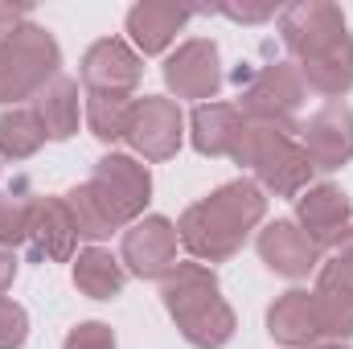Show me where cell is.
<instances>
[{
	"label": "cell",
	"mask_w": 353,
	"mask_h": 349,
	"mask_svg": "<svg viewBox=\"0 0 353 349\" xmlns=\"http://www.w3.org/2000/svg\"><path fill=\"white\" fill-rule=\"evenodd\" d=\"M279 37L296 54V70L304 87L329 99L353 87V37L345 12L329 0H300L279 12Z\"/></svg>",
	"instance_id": "cell-1"
},
{
	"label": "cell",
	"mask_w": 353,
	"mask_h": 349,
	"mask_svg": "<svg viewBox=\"0 0 353 349\" xmlns=\"http://www.w3.org/2000/svg\"><path fill=\"white\" fill-rule=\"evenodd\" d=\"M267 197L255 181H230L222 189H214L205 201L189 206L176 222V239L185 243V251L201 263H222L239 255V247L247 243V235L263 222Z\"/></svg>",
	"instance_id": "cell-2"
},
{
	"label": "cell",
	"mask_w": 353,
	"mask_h": 349,
	"mask_svg": "<svg viewBox=\"0 0 353 349\" xmlns=\"http://www.w3.org/2000/svg\"><path fill=\"white\" fill-rule=\"evenodd\" d=\"M165 308L176 321L181 337L193 349H222L234 337V312L222 300V288L210 267L201 263H176L161 279Z\"/></svg>",
	"instance_id": "cell-3"
},
{
	"label": "cell",
	"mask_w": 353,
	"mask_h": 349,
	"mask_svg": "<svg viewBox=\"0 0 353 349\" xmlns=\"http://www.w3.org/2000/svg\"><path fill=\"white\" fill-rule=\"evenodd\" d=\"M239 165H247L259 177V185L271 189L275 197H300L308 177H312V161L308 152L279 128H263V123H247L234 152Z\"/></svg>",
	"instance_id": "cell-4"
},
{
	"label": "cell",
	"mask_w": 353,
	"mask_h": 349,
	"mask_svg": "<svg viewBox=\"0 0 353 349\" xmlns=\"http://www.w3.org/2000/svg\"><path fill=\"white\" fill-rule=\"evenodd\" d=\"M58 66H62V50H58L54 33L25 21L0 46V103L37 99L58 79Z\"/></svg>",
	"instance_id": "cell-5"
},
{
	"label": "cell",
	"mask_w": 353,
	"mask_h": 349,
	"mask_svg": "<svg viewBox=\"0 0 353 349\" xmlns=\"http://www.w3.org/2000/svg\"><path fill=\"white\" fill-rule=\"evenodd\" d=\"M304 94H308V87L292 62H271L247 83L239 111L251 115V123L296 132V111L304 107Z\"/></svg>",
	"instance_id": "cell-6"
},
{
	"label": "cell",
	"mask_w": 353,
	"mask_h": 349,
	"mask_svg": "<svg viewBox=\"0 0 353 349\" xmlns=\"http://www.w3.org/2000/svg\"><path fill=\"white\" fill-rule=\"evenodd\" d=\"M181 136H185V119H181V107L173 99L144 94V99L132 103V119H128V136L123 140L144 161H169L181 148Z\"/></svg>",
	"instance_id": "cell-7"
},
{
	"label": "cell",
	"mask_w": 353,
	"mask_h": 349,
	"mask_svg": "<svg viewBox=\"0 0 353 349\" xmlns=\"http://www.w3.org/2000/svg\"><path fill=\"white\" fill-rule=\"evenodd\" d=\"M176 226L169 218H140L123 230V259L132 275L140 279H165L176 267Z\"/></svg>",
	"instance_id": "cell-8"
},
{
	"label": "cell",
	"mask_w": 353,
	"mask_h": 349,
	"mask_svg": "<svg viewBox=\"0 0 353 349\" xmlns=\"http://www.w3.org/2000/svg\"><path fill=\"white\" fill-rule=\"evenodd\" d=\"M165 83L176 99H214L222 87V58L210 37H193L176 46L165 62Z\"/></svg>",
	"instance_id": "cell-9"
},
{
	"label": "cell",
	"mask_w": 353,
	"mask_h": 349,
	"mask_svg": "<svg viewBox=\"0 0 353 349\" xmlns=\"http://www.w3.org/2000/svg\"><path fill=\"white\" fill-rule=\"evenodd\" d=\"M300 132H304V144L300 148L308 152L312 169L333 173V169H341V165L353 161V111L345 103L321 107Z\"/></svg>",
	"instance_id": "cell-10"
},
{
	"label": "cell",
	"mask_w": 353,
	"mask_h": 349,
	"mask_svg": "<svg viewBox=\"0 0 353 349\" xmlns=\"http://www.w3.org/2000/svg\"><path fill=\"white\" fill-rule=\"evenodd\" d=\"M350 218H353V201L337 185H312V189H304L296 197V226L321 251L341 243V235L350 230Z\"/></svg>",
	"instance_id": "cell-11"
},
{
	"label": "cell",
	"mask_w": 353,
	"mask_h": 349,
	"mask_svg": "<svg viewBox=\"0 0 353 349\" xmlns=\"http://www.w3.org/2000/svg\"><path fill=\"white\" fill-rule=\"evenodd\" d=\"M312 304H316L321 337L350 341L353 337V259L350 255H337V259H329L321 267Z\"/></svg>",
	"instance_id": "cell-12"
},
{
	"label": "cell",
	"mask_w": 353,
	"mask_h": 349,
	"mask_svg": "<svg viewBox=\"0 0 353 349\" xmlns=\"http://www.w3.org/2000/svg\"><path fill=\"white\" fill-rule=\"evenodd\" d=\"M140 74H144L140 54L119 37H103L83 54V83L94 94H132Z\"/></svg>",
	"instance_id": "cell-13"
},
{
	"label": "cell",
	"mask_w": 353,
	"mask_h": 349,
	"mask_svg": "<svg viewBox=\"0 0 353 349\" xmlns=\"http://www.w3.org/2000/svg\"><path fill=\"white\" fill-rule=\"evenodd\" d=\"M90 181L115 201V210L123 214V222H136L144 214V206L152 201V177H148V169L140 161H132V157H119V152L103 157L94 165Z\"/></svg>",
	"instance_id": "cell-14"
},
{
	"label": "cell",
	"mask_w": 353,
	"mask_h": 349,
	"mask_svg": "<svg viewBox=\"0 0 353 349\" xmlns=\"http://www.w3.org/2000/svg\"><path fill=\"white\" fill-rule=\"evenodd\" d=\"M79 230L70 218L66 197H33L29 201V247L37 259L50 263H66L74 255Z\"/></svg>",
	"instance_id": "cell-15"
},
{
	"label": "cell",
	"mask_w": 353,
	"mask_h": 349,
	"mask_svg": "<svg viewBox=\"0 0 353 349\" xmlns=\"http://www.w3.org/2000/svg\"><path fill=\"white\" fill-rule=\"evenodd\" d=\"M259 255L275 275H288V279H304L308 271H316L321 263V247L288 218L271 222L259 230Z\"/></svg>",
	"instance_id": "cell-16"
},
{
	"label": "cell",
	"mask_w": 353,
	"mask_h": 349,
	"mask_svg": "<svg viewBox=\"0 0 353 349\" xmlns=\"http://www.w3.org/2000/svg\"><path fill=\"white\" fill-rule=\"evenodd\" d=\"M267 333L279 346H296V349H312L321 341V321H316V304L312 292H283L271 308H267Z\"/></svg>",
	"instance_id": "cell-17"
},
{
	"label": "cell",
	"mask_w": 353,
	"mask_h": 349,
	"mask_svg": "<svg viewBox=\"0 0 353 349\" xmlns=\"http://www.w3.org/2000/svg\"><path fill=\"white\" fill-rule=\"evenodd\" d=\"M193 17V8L173 4V0H144L128 12V33L136 41L140 54H161L176 33L185 29V21Z\"/></svg>",
	"instance_id": "cell-18"
},
{
	"label": "cell",
	"mask_w": 353,
	"mask_h": 349,
	"mask_svg": "<svg viewBox=\"0 0 353 349\" xmlns=\"http://www.w3.org/2000/svg\"><path fill=\"white\" fill-rule=\"evenodd\" d=\"M243 128H247V119L234 103H201L189 119V136L201 157H230Z\"/></svg>",
	"instance_id": "cell-19"
},
{
	"label": "cell",
	"mask_w": 353,
	"mask_h": 349,
	"mask_svg": "<svg viewBox=\"0 0 353 349\" xmlns=\"http://www.w3.org/2000/svg\"><path fill=\"white\" fill-rule=\"evenodd\" d=\"M66 206H70V218H74V230H79V239H107L111 230H123L128 222H123V214L115 210V201L94 185H79V189H70L66 193Z\"/></svg>",
	"instance_id": "cell-20"
},
{
	"label": "cell",
	"mask_w": 353,
	"mask_h": 349,
	"mask_svg": "<svg viewBox=\"0 0 353 349\" xmlns=\"http://www.w3.org/2000/svg\"><path fill=\"white\" fill-rule=\"evenodd\" d=\"M74 283H79V292L90 296V300H115L123 292V283H128V271H123V263L115 259L111 251L87 247L74 259Z\"/></svg>",
	"instance_id": "cell-21"
},
{
	"label": "cell",
	"mask_w": 353,
	"mask_h": 349,
	"mask_svg": "<svg viewBox=\"0 0 353 349\" xmlns=\"http://www.w3.org/2000/svg\"><path fill=\"white\" fill-rule=\"evenodd\" d=\"M37 119L50 140H70L79 132V83L74 79H54L37 94Z\"/></svg>",
	"instance_id": "cell-22"
},
{
	"label": "cell",
	"mask_w": 353,
	"mask_h": 349,
	"mask_svg": "<svg viewBox=\"0 0 353 349\" xmlns=\"http://www.w3.org/2000/svg\"><path fill=\"white\" fill-rule=\"evenodd\" d=\"M46 140H50V136H46L37 111L12 107V111L0 115V157H4V161H25V157H33Z\"/></svg>",
	"instance_id": "cell-23"
},
{
	"label": "cell",
	"mask_w": 353,
	"mask_h": 349,
	"mask_svg": "<svg viewBox=\"0 0 353 349\" xmlns=\"http://www.w3.org/2000/svg\"><path fill=\"white\" fill-rule=\"evenodd\" d=\"M128 119H132V99L128 94H87V123L94 140L115 144L128 136Z\"/></svg>",
	"instance_id": "cell-24"
},
{
	"label": "cell",
	"mask_w": 353,
	"mask_h": 349,
	"mask_svg": "<svg viewBox=\"0 0 353 349\" xmlns=\"http://www.w3.org/2000/svg\"><path fill=\"white\" fill-rule=\"evenodd\" d=\"M29 243V201L0 193V251Z\"/></svg>",
	"instance_id": "cell-25"
},
{
	"label": "cell",
	"mask_w": 353,
	"mask_h": 349,
	"mask_svg": "<svg viewBox=\"0 0 353 349\" xmlns=\"http://www.w3.org/2000/svg\"><path fill=\"white\" fill-rule=\"evenodd\" d=\"M29 337V317L17 300L0 296V349H21Z\"/></svg>",
	"instance_id": "cell-26"
},
{
	"label": "cell",
	"mask_w": 353,
	"mask_h": 349,
	"mask_svg": "<svg viewBox=\"0 0 353 349\" xmlns=\"http://www.w3.org/2000/svg\"><path fill=\"white\" fill-rule=\"evenodd\" d=\"M62 349H115V333L103 321H87V325L66 333V346Z\"/></svg>",
	"instance_id": "cell-27"
},
{
	"label": "cell",
	"mask_w": 353,
	"mask_h": 349,
	"mask_svg": "<svg viewBox=\"0 0 353 349\" xmlns=\"http://www.w3.org/2000/svg\"><path fill=\"white\" fill-rule=\"evenodd\" d=\"M218 12H226L230 21H243V25H259V21L275 17L271 4H218Z\"/></svg>",
	"instance_id": "cell-28"
},
{
	"label": "cell",
	"mask_w": 353,
	"mask_h": 349,
	"mask_svg": "<svg viewBox=\"0 0 353 349\" xmlns=\"http://www.w3.org/2000/svg\"><path fill=\"white\" fill-rule=\"evenodd\" d=\"M21 25H25V8H17V4H0V46H4Z\"/></svg>",
	"instance_id": "cell-29"
},
{
	"label": "cell",
	"mask_w": 353,
	"mask_h": 349,
	"mask_svg": "<svg viewBox=\"0 0 353 349\" xmlns=\"http://www.w3.org/2000/svg\"><path fill=\"white\" fill-rule=\"evenodd\" d=\"M12 279H17V259H12V251H0V292H4Z\"/></svg>",
	"instance_id": "cell-30"
},
{
	"label": "cell",
	"mask_w": 353,
	"mask_h": 349,
	"mask_svg": "<svg viewBox=\"0 0 353 349\" xmlns=\"http://www.w3.org/2000/svg\"><path fill=\"white\" fill-rule=\"evenodd\" d=\"M337 247H341V255H350V259H353V226L341 235V243H337Z\"/></svg>",
	"instance_id": "cell-31"
},
{
	"label": "cell",
	"mask_w": 353,
	"mask_h": 349,
	"mask_svg": "<svg viewBox=\"0 0 353 349\" xmlns=\"http://www.w3.org/2000/svg\"><path fill=\"white\" fill-rule=\"evenodd\" d=\"M312 349H350V346H341V341H329V346H312Z\"/></svg>",
	"instance_id": "cell-32"
}]
</instances>
